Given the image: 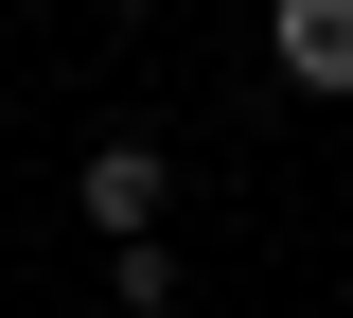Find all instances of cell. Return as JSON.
<instances>
[{"label":"cell","mask_w":353,"mask_h":318,"mask_svg":"<svg viewBox=\"0 0 353 318\" xmlns=\"http://www.w3.org/2000/svg\"><path fill=\"white\" fill-rule=\"evenodd\" d=\"M71 212L106 230V248H141V230L176 212V159H159V141H124V124H106V141H88V159H71Z\"/></svg>","instance_id":"1"},{"label":"cell","mask_w":353,"mask_h":318,"mask_svg":"<svg viewBox=\"0 0 353 318\" xmlns=\"http://www.w3.org/2000/svg\"><path fill=\"white\" fill-rule=\"evenodd\" d=\"M265 53H283V89L336 106V89H353V0H265Z\"/></svg>","instance_id":"2"},{"label":"cell","mask_w":353,"mask_h":318,"mask_svg":"<svg viewBox=\"0 0 353 318\" xmlns=\"http://www.w3.org/2000/svg\"><path fill=\"white\" fill-rule=\"evenodd\" d=\"M106 301H124V318H176V301H194V266H176V230H141V248H106Z\"/></svg>","instance_id":"3"}]
</instances>
